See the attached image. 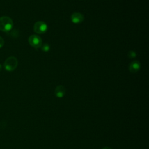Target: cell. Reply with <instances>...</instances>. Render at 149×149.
<instances>
[{"label":"cell","mask_w":149,"mask_h":149,"mask_svg":"<svg viewBox=\"0 0 149 149\" xmlns=\"http://www.w3.org/2000/svg\"><path fill=\"white\" fill-rule=\"evenodd\" d=\"M13 26V23L11 18L3 16L0 17V30L3 32L10 31Z\"/></svg>","instance_id":"cell-1"},{"label":"cell","mask_w":149,"mask_h":149,"mask_svg":"<svg viewBox=\"0 0 149 149\" xmlns=\"http://www.w3.org/2000/svg\"><path fill=\"white\" fill-rule=\"evenodd\" d=\"M18 61L16 57L11 56L8 57L3 63V67L8 72L14 70L17 66Z\"/></svg>","instance_id":"cell-2"},{"label":"cell","mask_w":149,"mask_h":149,"mask_svg":"<svg viewBox=\"0 0 149 149\" xmlns=\"http://www.w3.org/2000/svg\"><path fill=\"white\" fill-rule=\"evenodd\" d=\"M28 41L30 45L35 48H40L41 46L42 45V42L41 37L36 34L31 35L29 37Z\"/></svg>","instance_id":"cell-3"},{"label":"cell","mask_w":149,"mask_h":149,"mask_svg":"<svg viewBox=\"0 0 149 149\" xmlns=\"http://www.w3.org/2000/svg\"><path fill=\"white\" fill-rule=\"evenodd\" d=\"M47 24L42 21H38L34 25V31L37 34H43L47 31Z\"/></svg>","instance_id":"cell-4"},{"label":"cell","mask_w":149,"mask_h":149,"mask_svg":"<svg viewBox=\"0 0 149 149\" xmlns=\"http://www.w3.org/2000/svg\"><path fill=\"white\" fill-rule=\"evenodd\" d=\"M71 20L75 24L80 23L84 20V16L79 12H74L71 15Z\"/></svg>","instance_id":"cell-5"},{"label":"cell","mask_w":149,"mask_h":149,"mask_svg":"<svg viewBox=\"0 0 149 149\" xmlns=\"http://www.w3.org/2000/svg\"><path fill=\"white\" fill-rule=\"evenodd\" d=\"M140 69V63L138 61H132L129 66V70L131 73H136Z\"/></svg>","instance_id":"cell-6"},{"label":"cell","mask_w":149,"mask_h":149,"mask_svg":"<svg viewBox=\"0 0 149 149\" xmlns=\"http://www.w3.org/2000/svg\"><path fill=\"white\" fill-rule=\"evenodd\" d=\"M66 93V89L62 85L58 86L55 89V95L58 98L63 97Z\"/></svg>","instance_id":"cell-7"},{"label":"cell","mask_w":149,"mask_h":149,"mask_svg":"<svg viewBox=\"0 0 149 149\" xmlns=\"http://www.w3.org/2000/svg\"><path fill=\"white\" fill-rule=\"evenodd\" d=\"M41 48L43 51L48 52L50 49V47L48 44H44L41 46Z\"/></svg>","instance_id":"cell-8"},{"label":"cell","mask_w":149,"mask_h":149,"mask_svg":"<svg viewBox=\"0 0 149 149\" xmlns=\"http://www.w3.org/2000/svg\"><path fill=\"white\" fill-rule=\"evenodd\" d=\"M127 56L129 58H134L136 56V53L133 51H129L127 53Z\"/></svg>","instance_id":"cell-9"},{"label":"cell","mask_w":149,"mask_h":149,"mask_svg":"<svg viewBox=\"0 0 149 149\" xmlns=\"http://www.w3.org/2000/svg\"><path fill=\"white\" fill-rule=\"evenodd\" d=\"M4 43H5V42H4L3 39L1 37H0V48H1L3 46Z\"/></svg>","instance_id":"cell-10"},{"label":"cell","mask_w":149,"mask_h":149,"mask_svg":"<svg viewBox=\"0 0 149 149\" xmlns=\"http://www.w3.org/2000/svg\"><path fill=\"white\" fill-rule=\"evenodd\" d=\"M102 149H112V148L111 147H105Z\"/></svg>","instance_id":"cell-11"},{"label":"cell","mask_w":149,"mask_h":149,"mask_svg":"<svg viewBox=\"0 0 149 149\" xmlns=\"http://www.w3.org/2000/svg\"><path fill=\"white\" fill-rule=\"evenodd\" d=\"M1 69H2V66H1V65L0 64V70H1Z\"/></svg>","instance_id":"cell-12"}]
</instances>
